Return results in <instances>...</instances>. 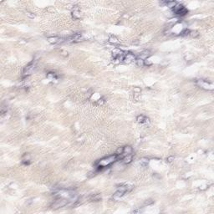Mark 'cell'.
<instances>
[{
  "label": "cell",
  "instance_id": "cell-26",
  "mask_svg": "<svg viewBox=\"0 0 214 214\" xmlns=\"http://www.w3.org/2000/svg\"><path fill=\"white\" fill-rule=\"evenodd\" d=\"M134 213H141V210L139 209V210H135V211H133Z\"/></svg>",
  "mask_w": 214,
  "mask_h": 214
},
{
  "label": "cell",
  "instance_id": "cell-17",
  "mask_svg": "<svg viewBox=\"0 0 214 214\" xmlns=\"http://www.w3.org/2000/svg\"><path fill=\"white\" fill-rule=\"evenodd\" d=\"M165 3L167 7L170 8V9H173V8L177 4V3L175 1H167V2H165Z\"/></svg>",
  "mask_w": 214,
  "mask_h": 214
},
{
  "label": "cell",
  "instance_id": "cell-8",
  "mask_svg": "<svg viewBox=\"0 0 214 214\" xmlns=\"http://www.w3.org/2000/svg\"><path fill=\"white\" fill-rule=\"evenodd\" d=\"M135 60H136V57H135V55L132 53L129 52L124 55L123 60L122 61H124L125 64H131V63H132Z\"/></svg>",
  "mask_w": 214,
  "mask_h": 214
},
{
  "label": "cell",
  "instance_id": "cell-22",
  "mask_svg": "<svg viewBox=\"0 0 214 214\" xmlns=\"http://www.w3.org/2000/svg\"><path fill=\"white\" fill-rule=\"evenodd\" d=\"M189 35H191L192 38H195V37H197L199 34H198V33L196 31H190V34H189Z\"/></svg>",
  "mask_w": 214,
  "mask_h": 214
},
{
  "label": "cell",
  "instance_id": "cell-6",
  "mask_svg": "<svg viewBox=\"0 0 214 214\" xmlns=\"http://www.w3.org/2000/svg\"><path fill=\"white\" fill-rule=\"evenodd\" d=\"M36 68V62H31L30 64H28V65L24 67V76H28L30 75L34 72V70Z\"/></svg>",
  "mask_w": 214,
  "mask_h": 214
},
{
  "label": "cell",
  "instance_id": "cell-25",
  "mask_svg": "<svg viewBox=\"0 0 214 214\" xmlns=\"http://www.w3.org/2000/svg\"><path fill=\"white\" fill-rule=\"evenodd\" d=\"M173 160H174V156H169V157H168L167 159V161L170 163V162H171Z\"/></svg>",
  "mask_w": 214,
  "mask_h": 214
},
{
  "label": "cell",
  "instance_id": "cell-2",
  "mask_svg": "<svg viewBox=\"0 0 214 214\" xmlns=\"http://www.w3.org/2000/svg\"><path fill=\"white\" fill-rule=\"evenodd\" d=\"M70 202V199L66 197H63V196H57L56 200L51 204L50 207L54 210H57L60 209V208H62L64 207H65L67 204Z\"/></svg>",
  "mask_w": 214,
  "mask_h": 214
},
{
  "label": "cell",
  "instance_id": "cell-16",
  "mask_svg": "<svg viewBox=\"0 0 214 214\" xmlns=\"http://www.w3.org/2000/svg\"><path fill=\"white\" fill-rule=\"evenodd\" d=\"M148 163H149V159L146 157H142L140 160V164L142 167H146V166L148 165Z\"/></svg>",
  "mask_w": 214,
  "mask_h": 214
},
{
  "label": "cell",
  "instance_id": "cell-7",
  "mask_svg": "<svg viewBox=\"0 0 214 214\" xmlns=\"http://www.w3.org/2000/svg\"><path fill=\"white\" fill-rule=\"evenodd\" d=\"M125 54L123 50L120 49H115L113 51H112V56H113L114 59L116 60H119L120 61L123 60V57Z\"/></svg>",
  "mask_w": 214,
  "mask_h": 214
},
{
  "label": "cell",
  "instance_id": "cell-13",
  "mask_svg": "<svg viewBox=\"0 0 214 214\" xmlns=\"http://www.w3.org/2000/svg\"><path fill=\"white\" fill-rule=\"evenodd\" d=\"M132 154L131 155H127V156H125L122 159V162L125 164H130L131 161H132Z\"/></svg>",
  "mask_w": 214,
  "mask_h": 214
},
{
  "label": "cell",
  "instance_id": "cell-12",
  "mask_svg": "<svg viewBox=\"0 0 214 214\" xmlns=\"http://www.w3.org/2000/svg\"><path fill=\"white\" fill-rule=\"evenodd\" d=\"M72 17L74 19H79L80 18V12L78 8H75V9H73V11H72Z\"/></svg>",
  "mask_w": 214,
  "mask_h": 214
},
{
  "label": "cell",
  "instance_id": "cell-24",
  "mask_svg": "<svg viewBox=\"0 0 214 214\" xmlns=\"http://www.w3.org/2000/svg\"><path fill=\"white\" fill-rule=\"evenodd\" d=\"M26 14H27V16H28V17H29V18H34V17H35V16H34V13H30V12H27V13H26Z\"/></svg>",
  "mask_w": 214,
  "mask_h": 214
},
{
  "label": "cell",
  "instance_id": "cell-15",
  "mask_svg": "<svg viewBox=\"0 0 214 214\" xmlns=\"http://www.w3.org/2000/svg\"><path fill=\"white\" fill-rule=\"evenodd\" d=\"M109 42L110 44H113V45H117V44L120 43L119 40H118V39L116 36H110V39H109Z\"/></svg>",
  "mask_w": 214,
  "mask_h": 214
},
{
  "label": "cell",
  "instance_id": "cell-21",
  "mask_svg": "<svg viewBox=\"0 0 214 214\" xmlns=\"http://www.w3.org/2000/svg\"><path fill=\"white\" fill-rule=\"evenodd\" d=\"M189 34H190V30L189 29H185V30H183L182 32H181V35H182V36L189 35Z\"/></svg>",
  "mask_w": 214,
  "mask_h": 214
},
{
  "label": "cell",
  "instance_id": "cell-4",
  "mask_svg": "<svg viewBox=\"0 0 214 214\" xmlns=\"http://www.w3.org/2000/svg\"><path fill=\"white\" fill-rule=\"evenodd\" d=\"M196 85H198L200 88L203 89H206V90H213L214 89V85L211 82L206 81V80H198L196 81Z\"/></svg>",
  "mask_w": 214,
  "mask_h": 214
},
{
  "label": "cell",
  "instance_id": "cell-14",
  "mask_svg": "<svg viewBox=\"0 0 214 214\" xmlns=\"http://www.w3.org/2000/svg\"><path fill=\"white\" fill-rule=\"evenodd\" d=\"M149 55H150V51H149V50H144V51H143V52L140 54V57H139V58H140V59H142V60H146L147 57H148Z\"/></svg>",
  "mask_w": 214,
  "mask_h": 214
},
{
  "label": "cell",
  "instance_id": "cell-18",
  "mask_svg": "<svg viewBox=\"0 0 214 214\" xmlns=\"http://www.w3.org/2000/svg\"><path fill=\"white\" fill-rule=\"evenodd\" d=\"M91 200H92L93 202H100V201L101 200V195L100 194L94 195V196H92V198H91Z\"/></svg>",
  "mask_w": 214,
  "mask_h": 214
},
{
  "label": "cell",
  "instance_id": "cell-10",
  "mask_svg": "<svg viewBox=\"0 0 214 214\" xmlns=\"http://www.w3.org/2000/svg\"><path fill=\"white\" fill-rule=\"evenodd\" d=\"M136 121L140 124H149L150 123V119L146 116H143V115H140L136 117Z\"/></svg>",
  "mask_w": 214,
  "mask_h": 214
},
{
  "label": "cell",
  "instance_id": "cell-23",
  "mask_svg": "<svg viewBox=\"0 0 214 214\" xmlns=\"http://www.w3.org/2000/svg\"><path fill=\"white\" fill-rule=\"evenodd\" d=\"M122 153H123V147H119L116 151V154H117L118 156H120V155H122Z\"/></svg>",
  "mask_w": 214,
  "mask_h": 214
},
{
  "label": "cell",
  "instance_id": "cell-11",
  "mask_svg": "<svg viewBox=\"0 0 214 214\" xmlns=\"http://www.w3.org/2000/svg\"><path fill=\"white\" fill-rule=\"evenodd\" d=\"M132 152H133V148L131 146H125L123 147V153H122V155H123L124 156H127V155H131Z\"/></svg>",
  "mask_w": 214,
  "mask_h": 214
},
{
  "label": "cell",
  "instance_id": "cell-3",
  "mask_svg": "<svg viewBox=\"0 0 214 214\" xmlns=\"http://www.w3.org/2000/svg\"><path fill=\"white\" fill-rule=\"evenodd\" d=\"M131 188L129 189V186H127V185H125V186H121L114 193L113 196H112V198H113L114 200L120 199V198L122 197V196H123L125 193H126V192H128L129 191H131Z\"/></svg>",
  "mask_w": 214,
  "mask_h": 214
},
{
  "label": "cell",
  "instance_id": "cell-19",
  "mask_svg": "<svg viewBox=\"0 0 214 214\" xmlns=\"http://www.w3.org/2000/svg\"><path fill=\"white\" fill-rule=\"evenodd\" d=\"M136 64L138 66H140V67H142V66H144L145 64H144V60H142V59H140V58H138V59H136Z\"/></svg>",
  "mask_w": 214,
  "mask_h": 214
},
{
  "label": "cell",
  "instance_id": "cell-5",
  "mask_svg": "<svg viewBox=\"0 0 214 214\" xmlns=\"http://www.w3.org/2000/svg\"><path fill=\"white\" fill-rule=\"evenodd\" d=\"M172 11L175 14L179 15V16H185V15H187L188 13V10L186 8L181 4H178V3L173 8Z\"/></svg>",
  "mask_w": 214,
  "mask_h": 214
},
{
  "label": "cell",
  "instance_id": "cell-9",
  "mask_svg": "<svg viewBox=\"0 0 214 214\" xmlns=\"http://www.w3.org/2000/svg\"><path fill=\"white\" fill-rule=\"evenodd\" d=\"M47 40L49 43L52 44V45H56V44H60L63 42H65V39L64 38H60L58 36H51V37H48Z\"/></svg>",
  "mask_w": 214,
  "mask_h": 214
},
{
  "label": "cell",
  "instance_id": "cell-20",
  "mask_svg": "<svg viewBox=\"0 0 214 214\" xmlns=\"http://www.w3.org/2000/svg\"><path fill=\"white\" fill-rule=\"evenodd\" d=\"M47 77L52 80H56V75H55V74H54V73H49L47 74Z\"/></svg>",
  "mask_w": 214,
  "mask_h": 214
},
{
  "label": "cell",
  "instance_id": "cell-1",
  "mask_svg": "<svg viewBox=\"0 0 214 214\" xmlns=\"http://www.w3.org/2000/svg\"><path fill=\"white\" fill-rule=\"evenodd\" d=\"M118 156L117 154H114V155H110L109 156H106V157L102 158L101 160H100L98 161V167H106L110 166L111 164H113L114 162H116L117 160Z\"/></svg>",
  "mask_w": 214,
  "mask_h": 214
}]
</instances>
